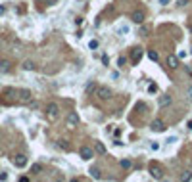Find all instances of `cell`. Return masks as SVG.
<instances>
[{"instance_id":"6da1fadb","label":"cell","mask_w":192,"mask_h":182,"mask_svg":"<svg viewBox=\"0 0 192 182\" xmlns=\"http://www.w3.org/2000/svg\"><path fill=\"white\" fill-rule=\"evenodd\" d=\"M96 96H98V100L108 102L111 96H114V92H111L110 86H98V88H96Z\"/></svg>"},{"instance_id":"7a4b0ae2","label":"cell","mask_w":192,"mask_h":182,"mask_svg":"<svg viewBox=\"0 0 192 182\" xmlns=\"http://www.w3.org/2000/svg\"><path fill=\"white\" fill-rule=\"evenodd\" d=\"M58 115H60V106L54 104V102H52V104H48V106H46V117H48L50 121H56V119H58Z\"/></svg>"},{"instance_id":"3957f363","label":"cell","mask_w":192,"mask_h":182,"mask_svg":"<svg viewBox=\"0 0 192 182\" xmlns=\"http://www.w3.org/2000/svg\"><path fill=\"white\" fill-rule=\"evenodd\" d=\"M79 121H81V119H79V115H77L75 111H71L69 115L65 117V127L73 130V129H77V127H79Z\"/></svg>"},{"instance_id":"277c9868","label":"cell","mask_w":192,"mask_h":182,"mask_svg":"<svg viewBox=\"0 0 192 182\" xmlns=\"http://www.w3.org/2000/svg\"><path fill=\"white\" fill-rule=\"evenodd\" d=\"M150 175H152V178H156V180H162V178H163V169H162V165L150 163Z\"/></svg>"},{"instance_id":"5b68a950","label":"cell","mask_w":192,"mask_h":182,"mask_svg":"<svg viewBox=\"0 0 192 182\" xmlns=\"http://www.w3.org/2000/svg\"><path fill=\"white\" fill-rule=\"evenodd\" d=\"M79 155H81V159H85V161H90V159L94 157V150H92V148H88V146H81Z\"/></svg>"},{"instance_id":"8992f818","label":"cell","mask_w":192,"mask_h":182,"mask_svg":"<svg viewBox=\"0 0 192 182\" xmlns=\"http://www.w3.org/2000/svg\"><path fill=\"white\" fill-rule=\"evenodd\" d=\"M150 129L154 130V132H163L167 127H165V123L163 121H160V119H156V121H152V125H150Z\"/></svg>"},{"instance_id":"52a82bcc","label":"cell","mask_w":192,"mask_h":182,"mask_svg":"<svg viewBox=\"0 0 192 182\" xmlns=\"http://www.w3.org/2000/svg\"><path fill=\"white\" fill-rule=\"evenodd\" d=\"M131 19L134 21V23H144V12H142V10H134V12L131 14Z\"/></svg>"},{"instance_id":"ba28073f","label":"cell","mask_w":192,"mask_h":182,"mask_svg":"<svg viewBox=\"0 0 192 182\" xmlns=\"http://www.w3.org/2000/svg\"><path fill=\"white\" fill-rule=\"evenodd\" d=\"M140 58H142V48H133V50H131V60H133V63L137 65V63L140 61Z\"/></svg>"},{"instance_id":"9c48e42d","label":"cell","mask_w":192,"mask_h":182,"mask_svg":"<svg viewBox=\"0 0 192 182\" xmlns=\"http://www.w3.org/2000/svg\"><path fill=\"white\" fill-rule=\"evenodd\" d=\"M14 165H16V167H19V169H23V167L27 165V157H25L23 153L16 155V157H14Z\"/></svg>"},{"instance_id":"30bf717a","label":"cell","mask_w":192,"mask_h":182,"mask_svg":"<svg viewBox=\"0 0 192 182\" xmlns=\"http://www.w3.org/2000/svg\"><path fill=\"white\" fill-rule=\"evenodd\" d=\"M173 102V98L169 96V94H163V96H160V100H157V104H160V107H167L169 104Z\"/></svg>"},{"instance_id":"8fae6325","label":"cell","mask_w":192,"mask_h":182,"mask_svg":"<svg viewBox=\"0 0 192 182\" xmlns=\"http://www.w3.org/2000/svg\"><path fill=\"white\" fill-rule=\"evenodd\" d=\"M167 65L171 67V69H177V67H179V58H175V56H169V58H167Z\"/></svg>"},{"instance_id":"7c38bea8","label":"cell","mask_w":192,"mask_h":182,"mask_svg":"<svg viewBox=\"0 0 192 182\" xmlns=\"http://www.w3.org/2000/svg\"><path fill=\"white\" fill-rule=\"evenodd\" d=\"M94 152H96L98 155H106V146H104L102 142H96V146H94Z\"/></svg>"},{"instance_id":"4fadbf2b","label":"cell","mask_w":192,"mask_h":182,"mask_svg":"<svg viewBox=\"0 0 192 182\" xmlns=\"http://www.w3.org/2000/svg\"><path fill=\"white\" fill-rule=\"evenodd\" d=\"M19 100L21 102H29L31 100V92L29 90H19Z\"/></svg>"},{"instance_id":"5bb4252c","label":"cell","mask_w":192,"mask_h":182,"mask_svg":"<svg viewBox=\"0 0 192 182\" xmlns=\"http://www.w3.org/2000/svg\"><path fill=\"white\" fill-rule=\"evenodd\" d=\"M90 175H92V178H102V171H100L98 167H92V169H90Z\"/></svg>"},{"instance_id":"9a60e30c","label":"cell","mask_w":192,"mask_h":182,"mask_svg":"<svg viewBox=\"0 0 192 182\" xmlns=\"http://www.w3.org/2000/svg\"><path fill=\"white\" fill-rule=\"evenodd\" d=\"M35 67H37L35 61H31V60H27V61L23 63V69H25V71H35Z\"/></svg>"},{"instance_id":"2e32d148","label":"cell","mask_w":192,"mask_h":182,"mask_svg":"<svg viewBox=\"0 0 192 182\" xmlns=\"http://www.w3.org/2000/svg\"><path fill=\"white\" fill-rule=\"evenodd\" d=\"M119 165H121L123 169H125V171H129V169L133 167V161H131V159H121V161H119Z\"/></svg>"},{"instance_id":"e0dca14e","label":"cell","mask_w":192,"mask_h":182,"mask_svg":"<svg viewBox=\"0 0 192 182\" xmlns=\"http://www.w3.org/2000/svg\"><path fill=\"white\" fill-rule=\"evenodd\" d=\"M98 46H100V42H98L96 39H92V40L88 42V48H90V50H98Z\"/></svg>"},{"instance_id":"ac0fdd59","label":"cell","mask_w":192,"mask_h":182,"mask_svg":"<svg viewBox=\"0 0 192 182\" xmlns=\"http://www.w3.org/2000/svg\"><path fill=\"white\" fill-rule=\"evenodd\" d=\"M94 88H96V83H94V81H90V83L87 84V88H85V92H87V94H90Z\"/></svg>"},{"instance_id":"d6986e66","label":"cell","mask_w":192,"mask_h":182,"mask_svg":"<svg viewBox=\"0 0 192 182\" xmlns=\"http://www.w3.org/2000/svg\"><path fill=\"white\" fill-rule=\"evenodd\" d=\"M40 171H42V165H39V163H35V165L31 167V173H35V175H39Z\"/></svg>"},{"instance_id":"ffe728a7","label":"cell","mask_w":192,"mask_h":182,"mask_svg":"<svg viewBox=\"0 0 192 182\" xmlns=\"http://www.w3.org/2000/svg\"><path fill=\"white\" fill-rule=\"evenodd\" d=\"M190 178H192V173H190V171H185V173L180 175V180H190Z\"/></svg>"},{"instance_id":"44dd1931","label":"cell","mask_w":192,"mask_h":182,"mask_svg":"<svg viewBox=\"0 0 192 182\" xmlns=\"http://www.w3.org/2000/svg\"><path fill=\"white\" fill-rule=\"evenodd\" d=\"M0 71H10V61H2V63H0Z\"/></svg>"},{"instance_id":"7402d4cb","label":"cell","mask_w":192,"mask_h":182,"mask_svg":"<svg viewBox=\"0 0 192 182\" xmlns=\"http://www.w3.org/2000/svg\"><path fill=\"white\" fill-rule=\"evenodd\" d=\"M58 146L62 148V150H69V144H67L65 140H58Z\"/></svg>"},{"instance_id":"603a6c76","label":"cell","mask_w":192,"mask_h":182,"mask_svg":"<svg viewBox=\"0 0 192 182\" xmlns=\"http://www.w3.org/2000/svg\"><path fill=\"white\" fill-rule=\"evenodd\" d=\"M148 58H150L152 61H157V60H160V58H157V54H156V52H152V50L148 52Z\"/></svg>"},{"instance_id":"cb8c5ba5","label":"cell","mask_w":192,"mask_h":182,"mask_svg":"<svg viewBox=\"0 0 192 182\" xmlns=\"http://www.w3.org/2000/svg\"><path fill=\"white\" fill-rule=\"evenodd\" d=\"M148 33H150L148 27H142V29H140V35H144V37H148Z\"/></svg>"},{"instance_id":"d4e9b609","label":"cell","mask_w":192,"mask_h":182,"mask_svg":"<svg viewBox=\"0 0 192 182\" xmlns=\"http://www.w3.org/2000/svg\"><path fill=\"white\" fill-rule=\"evenodd\" d=\"M117 65H119V67H125V58H123V56L117 60Z\"/></svg>"},{"instance_id":"484cf974","label":"cell","mask_w":192,"mask_h":182,"mask_svg":"<svg viewBox=\"0 0 192 182\" xmlns=\"http://www.w3.org/2000/svg\"><path fill=\"white\" fill-rule=\"evenodd\" d=\"M177 142V136H171V138H167V144H175Z\"/></svg>"},{"instance_id":"4316f807","label":"cell","mask_w":192,"mask_h":182,"mask_svg":"<svg viewBox=\"0 0 192 182\" xmlns=\"http://www.w3.org/2000/svg\"><path fill=\"white\" fill-rule=\"evenodd\" d=\"M119 33H129V27H127V25H123V27H119Z\"/></svg>"},{"instance_id":"83f0119b","label":"cell","mask_w":192,"mask_h":182,"mask_svg":"<svg viewBox=\"0 0 192 182\" xmlns=\"http://www.w3.org/2000/svg\"><path fill=\"white\" fill-rule=\"evenodd\" d=\"M148 90H150V92H156L157 88H156V84H150V86H148Z\"/></svg>"},{"instance_id":"f1b7e54d","label":"cell","mask_w":192,"mask_h":182,"mask_svg":"<svg viewBox=\"0 0 192 182\" xmlns=\"http://www.w3.org/2000/svg\"><path fill=\"white\" fill-rule=\"evenodd\" d=\"M186 4V0H177V6H185Z\"/></svg>"},{"instance_id":"f546056e","label":"cell","mask_w":192,"mask_h":182,"mask_svg":"<svg viewBox=\"0 0 192 182\" xmlns=\"http://www.w3.org/2000/svg\"><path fill=\"white\" fill-rule=\"evenodd\" d=\"M169 2H171V0H160V4H162V6H167Z\"/></svg>"},{"instance_id":"4dcf8cb0","label":"cell","mask_w":192,"mask_h":182,"mask_svg":"<svg viewBox=\"0 0 192 182\" xmlns=\"http://www.w3.org/2000/svg\"><path fill=\"white\" fill-rule=\"evenodd\" d=\"M6 178H8V175H6V173H0V180H6Z\"/></svg>"},{"instance_id":"1f68e13d","label":"cell","mask_w":192,"mask_h":182,"mask_svg":"<svg viewBox=\"0 0 192 182\" xmlns=\"http://www.w3.org/2000/svg\"><path fill=\"white\" fill-rule=\"evenodd\" d=\"M188 98H190V100H192V84H190V86H188Z\"/></svg>"},{"instance_id":"d6a6232c","label":"cell","mask_w":192,"mask_h":182,"mask_svg":"<svg viewBox=\"0 0 192 182\" xmlns=\"http://www.w3.org/2000/svg\"><path fill=\"white\" fill-rule=\"evenodd\" d=\"M186 127H188V129H192V119H190V121L186 123Z\"/></svg>"},{"instance_id":"836d02e7","label":"cell","mask_w":192,"mask_h":182,"mask_svg":"<svg viewBox=\"0 0 192 182\" xmlns=\"http://www.w3.org/2000/svg\"><path fill=\"white\" fill-rule=\"evenodd\" d=\"M4 12H6V8H4V6H0V14H4Z\"/></svg>"}]
</instances>
